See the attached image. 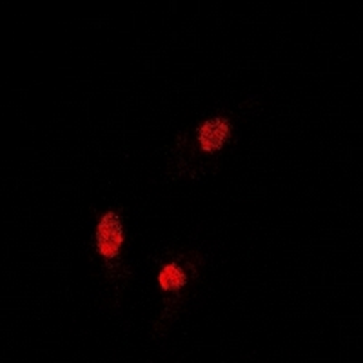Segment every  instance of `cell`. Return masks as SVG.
Masks as SVG:
<instances>
[{"label": "cell", "mask_w": 363, "mask_h": 363, "mask_svg": "<svg viewBox=\"0 0 363 363\" xmlns=\"http://www.w3.org/2000/svg\"><path fill=\"white\" fill-rule=\"evenodd\" d=\"M124 241V225L120 215L114 211H108L101 217L96 230L98 252L104 259H116L120 255Z\"/></svg>", "instance_id": "obj_1"}, {"label": "cell", "mask_w": 363, "mask_h": 363, "mask_svg": "<svg viewBox=\"0 0 363 363\" xmlns=\"http://www.w3.org/2000/svg\"><path fill=\"white\" fill-rule=\"evenodd\" d=\"M232 135V125L223 116L209 118L206 121L197 133V140L201 151L214 154L223 149L224 145Z\"/></svg>", "instance_id": "obj_2"}, {"label": "cell", "mask_w": 363, "mask_h": 363, "mask_svg": "<svg viewBox=\"0 0 363 363\" xmlns=\"http://www.w3.org/2000/svg\"><path fill=\"white\" fill-rule=\"evenodd\" d=\"M158 281L165 292H176L187 284L188 277L182 267L169 264L159 273Z\"/></svg>", "instance_id": "obj_3"}]
</instances>
